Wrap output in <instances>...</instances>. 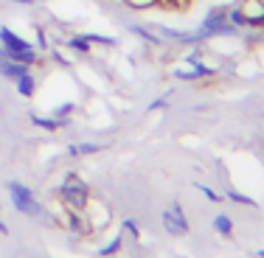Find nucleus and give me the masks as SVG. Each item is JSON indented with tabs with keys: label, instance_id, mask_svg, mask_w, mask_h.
<instances>
[{
	"label": "nucleus",
	"instance_id": "nucleus-1",
	"mask_svg": "<svg viewBox=\"0 0 264 258\" xmlns=\"http://www.w3.org/2000/svg\"><path fill=\"white\" fill-rule=\"evenodd\" d=\"M59 194L68 202L70 211H85L87 208V185H85V180H79L76 174H68V177H65Z\"/></svg>",
	"mask_w": 264,
	"mask_h": 258
},
{
	"label": "nucleus",
	"instance_id": "nucleus-2",
	"mask_svg": "<svg viewBox=\"0 0 264 258\" xmlns=\"http://www.w3.org/2000/svg\"><path fill=\"white\" fill-rule=\"evenodd\" d=\"M9 194H11V200H14L17 211H23V213H28V216H40V213H43V205L37 202V196H34L23 183L11 180V183H9Z\"/></svg>",
	"mask_w": 264,
	"mask_h": 258
},
{
	"label": "nucleus",
	"instance_id": "nucleus-3",
	"mask_svg": "<svg viewBox=\"0 0 264 258\" xmlns=\"http://www.w3.org/2000/svg\"><path fill=\"white\" fill-rule=\"evenodd\" d=\"M214 34H233V23L228 20V9H214L211 14L202 20V28L197 31V39L214 37Z\"/></svg>",
	"mask_w": 264,
	"mask_h": 258
},
{
	"label": "nucleus",
	"instance_id": "nucleus-4",
	"mask_svg": "<svg viewBox=\"0 0 264 258\" xmlns=\"http://www.w3.org/2000/svg\"><path fill=\"white\" fill-rule=\"evenodd\" d=\"M163 225H166V230H169L172 236H185V233H188V222H185L183 208H180V205L163 211Z\"/></svg>",
	"mask_w": 264,
	"mask_h": 258
},
{
	"label": "nucleus",
	"instance_id": "nucleus-5",
	"mask_svg": "<svg viewBox=\"0 0 264 258\" xmlns=\"http://www.w3.org/2000/svg\"><path fill=\"white\" fill-rule=\"evenodd\" d=\"M0 48L3 51H31V43L28 39H23L20 34H14L11 28H0Z\"/></svg>",
	"mask_w": 264,
	"mask_h": 258
},
{
	"label": "nucleus",
	"instance_id": "nucleus-6",
	"mask_svg": "<svg viewBox=\"0 0 264 258\" xmlns=\"http://www.w3.org/2000/svg\"><path fill=\"white\" fill-rule=\"evenodd\" d=\"M0 73H3L9 82H17L23 73H28V65H23V62H14V59H9V56H6L3 62H0Z\"/></svg>",
	"mask_w": 264,
	"mask_h": 258
},
{
	"label": "nucleus",
	"instance_id": "nucleus-7",
	"mask_svg": "<svg viewBox=\"0 0 264 258\" xmlns=\"http://www.w3.org/2000/svg\"><path fill=\"white\" fill-rule=\"evenodd\" d=\"M14 87H17V93H20L23 98H31L34 90H37V79H34V73L28 70V73H23L20 79L14 82Z\"/></svg>",
	"mask_w": 264,
	"mask_h": 258
},
{
	"label": "nucleus",
	"instance_id": "nucleus-8",
	"mask_svg": "<svg viewBox=\"0 0 264 258\" xmlns=\"http://www.w3.org/2000/svg\"><path fill=\"white\" fill-rule=\"evenodd\" d=\"M31 124H37V127H43L48 132H56V129H62V124L65 121H59V118H43V115H31Z\"/></svg>",
	"mask_w": 264,
	"mask_h": 258
},
{
	"label": "nucleus",
	"instance_id": "nucleus-9",
	"mask_svg": "<svg viewBox=\"0 0 264 258\" xmlns=\"http://www.w3.org/2000/svg\"><path fill=\"white\" fill-rule=\"evenodd\" d=\"M214 230H217L219 236H231V233H233V222L228 219L225 213H219L217 219H214Z\"/></svg>",
	"mask_w": 264,
	"mask_h": 258
},
{
	"label": "nucleus",
	"instance_id": "nucleus-10",
	"mask_svg": "<svg viewBox=\"0 0 264 258\" xmlns=\"http://www.w3.org/2000/svg\"><path fill=\"white\" fill-rule=\"evenodd\" d=\"M101 152V143H76L68 149V154H96Z\"/></svg>",
	"mask_w": 264,
	"mask_h": 258
},
{
	"label": "nucleus",
	"instance_id": "nucleus-11",
	"mask_svg": "<svg viewBox=\"0 0 264 258\" xmlns=\"http://www.w3.org/2000/svg\"><path fill=\"white\" fill-rule=\"evenodd\" d=\"M68 48H73L76 53H90V43H87L85 34H82V37H70L68 39Z\"/></svg>",
	"mask_w": 264,
	"mask_h": 258
},
{
	"label": "nucleus",
	"instance_id": "nucleus-12",
	"mask_svg": "<svg viewBox=\"0 0 264 258\" xmlns=\"http://www.w3.org/2000/svg\"><path fill=\"white\" fill-rule=\"evenodd\" d=\"M85 37H87V43H96V45H107V48L118 45L116 37H104V34H85Z\"/></svg>",
	"mask_w": 264,
	"mask_h": 258
},
{
	"label": "nucleus",
	"instance_id": "nucleus-13",
	"mask_svg": "<svg viewBox=\"0 0 264 258\" xmlns=\"http://www.w3.org/2000/svg\"><path fill=\"white\" fill-rule=\"evenodd\" d=\"M73 110H76V104H73V101H68V104H59L56 110H53V118L65 121V115H68V112H73Z\"/></svg>",
	"mask_w": 264,
	"mask_h": 258
},
{
	"label": "nucleus",
	"instance_id": "nucleus-14",
	"mask_svg": "<svg viewBox=\"0 0 264 258\" xmlns=\"http://www.w3.org/2000/svg\"><path fill=\"white\" fill-rule=\"evenodd\" d=\"M132 31H135L138 37H143V39H146V43H152V45H158V43H160V39L155 37L152 31H146V28H141V26H132Z\"/></svg>",
	"mask_w": 264,
	"mask_h": 258
},
{
	"label": "nucleus",
	"instance_id": "nucleus-15",
	"mask_svg": "<svg viewBox=\"0 0 264 258\" xmlns=\"http://www.w3.org/2000/svg\"><path fill=\"white\" fill-rule=\"evenodd\" d=\"M124 3L129 9H152V6H158V0H124Z\"/></svg>",
	"mask_w": 264,
	"mask_h": 258
},
{
	"label": "nucleus",
	"instance_id": "nucleus-16",
	"mask_svg": "<svg viewBox=\"0 0 264 258\" xmlns=\"http://www.w3.org/2000/svg\"><path fill=\"white\" fill-rule=\"evenodd\" d=\"M228 196H231L233 202H239V205H256L250 196H244V194H239V191H228Z\"/></svg>",
	"mask_w": 264,
	"mask_h": 258
},
{
	"label": "nucleus",
	"instance_id": "nucleus-17",
	"mask_svg": "<svg viewBox=\"0 0 264 258\" xmlns=\"http://www.w3.org/2000/svg\"><path fill=\"white\" fill-rule=\"evenodd\" d=\"M118 250H121V239H112V242H110V247H101L99 253H101V255H116Z\"/></svg>",
	"mask_w": 264,
	"mask_h": 258
},
{
	"label": "nucleus",
	"instance_id": "nucleus-18",
	"mask_svg": "<svg viewBox=\"0 0 264 258\" xmlns=\"http://www.w3.org/2000/svg\"><path fill=\"white\" fill-rule=\"evenodd\" d=\"M197 188H200V191H202V194H205L211 202H219V194H217V191H211L208 185H197Z\"/></svg>",
	"mask_w": 264,
	"mask_h": 258
},
{
	"label": "nucleus",
	"instance_id": "nucleus-19",
	"mask_svg": "<svg viewBox=\"0 0 264 258\" xmlns=\"http://www.w3.org/2000/svg\"><path fill=\"white\" fill-rule=\"evenodd\" d=\"M124 227H127V230L132 233V236L138 239V222H135V219H127V222H124Z\"/></svg>",
	"mask_w": 264,
	"mask_h": 258
},
{
	"label": "nucleus",
	"instance_id": "nucleus-20",
	"mask_svg": "<svg viewBox=\"0 0 264 258\" xmlns=\"http://www.w3.org/2000/svg\"><path fill=\"white\" fill-rule=\"evenodd\" d=\"M37 45H40V48H48V37H45L43 28H37Z\"/></svg>",
	"mask_w": 264,
	"mask_h": 258
},
{
	"label": "nucleus",
	"instance_id": "nucleus-21",
	"mask_svg": "<svg viewBox=\"0 0 264 258\" xmlns=\"http://www.w3.org/2000/svg\"><path fill=\"white\" fill-rule=\"evenodd\" d=\"M0 233H6V225H3V222H0Z\"/></svg>",
	"mask_w": 264,
	"mask_h": 258
}]
</instances>
